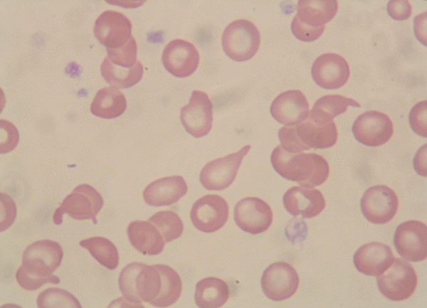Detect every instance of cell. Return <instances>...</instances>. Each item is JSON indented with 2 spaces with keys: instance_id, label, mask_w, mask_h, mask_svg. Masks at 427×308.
Masks as SVG:
<instances>
[{
  "instance_id": "obj_10",
  "label": "cell",
  "mask_w": 427,
  "mask_h": 308,
  "mask_svg": "<svg viewBox=\"0 0 427 308\" xmlns=\"http://www.w3.org/2000/svg\"><path fill=\"white\" fill-rule=\"evenodd\" d=\"M299 281V276L290 264L276 262L264 270L260 285L265 297L279 302L290 298L295 293Z\"/></svg>"
},
{
  "instance_id": "obj_40",
  "label": "cell",
  "mask_w": 427,
  "mask_h": 308,
  "mask_svg": "<svg viewBox=\"0 0 427 308\" xmlns=\"http://www.w3.org/2000/svg\"><path fill=\"white\" fill-rule=\"evenodd\" d=\"M285 234L292 244L300 243L307 238V224L302 218L295 216L286 225Z\"/></svg>"
},
{
  "instance_id": "obj_19",
  "label": "cell",
  "mask_w": 427,
  "mask_h": 308,
  "mask_svg": "<svg viewBox=\"0 0 427 308\" xmlns=\"http://www.w3.org/2000/svg\"><path fill=\"white\" fill-rule=\"evenodd\" d=\"M283 203L285 210L293 216L312 218L318 216L325 208L326 201L318 189L292 186L283 195Z\"/></svg>"
},
{
  "instance_id": "obj_1",
  "label": "cell",
  "mask_w": 427,
  "mask_h": 308,
  "mask_svg": "<svg viewBox=\"0 0 427 308\" xmlns=\"http://www.w3.org/2000/svg\"><path fill=\"white\" fill-rule=\"evenodd\" d=\"M270 162L283 178L305 188L322 184L330 173L329 164L322 156L315 153H290L280 145L273 150Z\"/></svg>"
},
{
  "instance_id": "obj_29",
  "label": "cell",
  "mask_w": 427,
  "mask_h": 308,
  "mask_svg": "<svg viewBox=\"0 0 427 308\" xmlns=\"http://www.w3.org/2000/svg\"><path fill=\"white\" fill-rule=\"evenodd\" d=\"M161 275V289L157 299L152 304L157 307H167L175 303L182 291L179 275L170 266L155 265Z\"/></svg>"
},
{
  "instance_id": "obj_36",
  "label": "cell",
  "mask_w": 427,
  "mask_h": 308,
  "mask_svg": "<svg viewBox=\"0 0 427 308\" xmlns=\"http://www.w3.org/2000/svg\"><path fill=\"white\" fill-rule=\"evenodd\" d=\"M0 153L2 154L14 150L19 141L17 128L11 122L0 120Z\"/></svg>"
},
{
  "instance_id": "obj_44",
  "label": "cell",
  "mask_w": 427,
  "mask_h": 308,
  "mask_svg": "<svg viewBox=\"0 0 427 308\" xmlns=\"http://www.w3.org/2000/svg\"><path fill=\"white\" fill-rule=\"evenodd\" d=\"M106 2L110 4L118 5L125 8H135L142 5L144 1L106 0Z\"/></svg>"
},
{
  "instance_id": "obj_39",
  "label": "cell",
  "mask_w": 427,
  "mask_h": 308,
  "mask_svg": "<svg viewBox=\"0 0 427 308\" xmlns=\"http://www.w3.org/2000/svg\"><path fill=\"white\" fill-rule=\"evenodd\" d=\"M325 26L319 28H312L302 24L296 16H294L290 28L294 36L299 41L304 42L314 41L322 34Z\"/></svg>"
},
{
  "instance_id": "obj_14",
  "label": "cell",
  "mask_w": 427,
  "mask_h": 308,
  "mask_svg": "<svg viewBox=\"0 0 427 308\" xmlns=\"http://www.w3.org/2000/svg\"><path fill=\"white\" fill-rule=\"evenodd\" d=\"M233 218L237 226L250 234L266 231L273 222L270 206L258 197H246L235 206Z\"/></svg>"
},
{
  "instance_id": "obj_24",
  "label": "cell",
  "mask_w": 427,
  "mask_h": 308,
  "mask_svg": "<svg viewBox=\"0 0 427 308\" xmlns=\"http://www.w3.org/2000/svg\"><path fill=\"white\" fill-rule=\"evenodd\" d=\"M337 9L338 3L335 0H300L295 16L302 24L319 28L331 21Z\"/></svg>"
},
{
  "instance_id": "obj_35",
  "label": "cell",
  "mask_w": 427,
  "mask_h": 308,
  "mask_svg": "<svg viewBox=\"0 0 427 308\" xmlns=\"http://www.w3.org/2000/svg\"><path fill=\"white\" fill-rule=\"evenodd\" d=\"M296 124L285 125L278 131V139L283 149L290 153H299L307 151L309 147H306L300 140L296 132Z\"/></svg>"
},
{
  "instance_id": "obj_4",
  "label": "cell",
  "mask_w": 427,
  "mask_h": 308,
  "mask_svg": "<svg viewBox=\"0 0 427 308\" xmlns=\"http://www.w3.org/2000/svg\"><path fill=\"white\" fill-rule=\"evenodd\" d=\"M104 201L101 194L92 186L83 184L77 186L62 201L53 215L56 225L63 222V214L75 220L91 219L97 223L96 216L102 209Z\"/></svg>"
},
{
  "instance_id": "obj_9",
  "label": "cell",
  "mask_w": 427,
  "mask_h": 308,
  "mask_svg": "<svg viewBox=\"0 0 427 308\" xmlns=\"http://www.w3.org/2000/svg\"><path fill=\"white\" fill-rule=\"evenodd\" d=\"M132 23L121 12L106 10L96 18L93 33L98 42L106 49H115L125 46L132 38Z\"/></svg>"
},
{
  "instance_id": "obj_6",
  "label": "cell",
  "mask_w": 427,
  "mask_h": 308,
  "mask_svg": "<svg viewBox=\"0 0 427 308\" xmlns=\"http://www.w3.org/2000/svg\"><path fill=\"white\" fill-rule=\"evenodd\" d=\"M63 250L56 241L40 240L24 250L20 266L30 276L44 278L50 277L61 265Z\"/></svg>"
},
{
  "instance_id": "obj_37",
  "label": "cell",
  "mask_w": 427,
  "mask_h": 308,
  "mask_svg": "<svg viewBox=\"0 0 427 308\" xmlns=\"http://www.w3.org/2000/svg\"><path fill=\"white\" fill-rule=\"evenodd\" d=\"M16 280L19 285L28 291H34L39 289L46 283L58 284L60 278L54 275L50 277L39 278L28 275L19 267L16 272Z\"/></svg>"
},
{
  "instance_id": "obj_31",
  "label": "cell",
  "mask_w": 427,
  "mask_h": 308,
  "mask_svg": "<svg viewBox=\"0 0 427 308\" xmlns=\"http://www.w3.org/2000/svg\"><path fill=\"white\" fill-rule=\"evenodd\" d=\"M162 234L165 243L179 238L184 230V225L177 213L172 211H160L148 218Z\"/></svg>"
},
{
  "instance_id": "obj_2",
  "label": "cell",
  "mask_w": 427,
  "mask_h": 308,
  "mask_svg": "<svg viewBox=\"0 0 427 308\" xmlns=\"http://www.w3.org/2000/svg\"><path fill=\"white\" fill-rule=\"evenodd\" d=\"M118 285L124 299L134 306L142 302L152 304L161 289V275L155 265L134 262L120 273Z\"/></svg>"
},
{
  "instance_id": "obj_20",
  "label": "cell",
  "mask_w": 427,
  "mask_h": 308,
  "mask_svg": "<svg viewBox=\"0 0 427 308\" xmlns=\"http://www.w3.org/2000/svg\"><path fill=\"white\" fill-rule=\"evenodd\" d=\"M394 259L390 246L379 242H371L357 250L353 262L359 272L368 276H377L391 265Z\"/></svg>"
},
{
  "instance_id": "obj_16",
  "label": "cell",
  "mask_w": 427,
  "mask_h": 308,
  "mask_svg": "<svg viewBox=\"0 0 427 308\" xmlns=\"http://www.w3.org/2000/svg\"><path fill=\"white\" fill-rule=\"evenodd\" d=\"M162 64L170 74L177 78L192 75L199 63V54L191 43L174 39L167 44L162 54Z\"/></svg>"
},
{
  "instance_id": "obj_28",
  "label": "cell",
  "mask_w": 427,
  "mask_h": 308,
  "mask_svg": "<svg viewBox=\"0 0 427 308\" xmlns=\"http://www.w3.org/2000/svg\"><path fill=\"white\" fill-rule=\"evenodd\" d=\"M143 65L137 60L132 68H125L113 64L106 56L100 65L103 79L112 87L125 89L138 83L143 75Z\"/></svg>"
},
{
  "instance_id": "obj_30",
  "label": "cell",
  "mask_w": 427,
  "mask_h": 308,
  "mask_svg": "<svg viewBox=\"0 0 427 308\" xmlns=\"http://www.w3.org/2000/svg\"><path fill=\"white\" fill-rule=\"evenodd\" d=\"M79 245L87 249L100 265L109 270H115L119 264V253L117 247L109 239L95 236L83 239Z\"/></svg>"
},
{
  "instance_id": "obj_34",
  "label": "cell",
  "mask_w": 427,
  "mask_h": 308,
  "mask_svg": "<svg viewBox=\"0 0 427 308\" xmlns=\"http://www.w3.org/2000/svg\"><path fill=\"white\" fill-rule=\"evenodd\" d=\"M409 125L414 133L427 137V101L417 102L410 110Z\"/></svg>"
},
{
  "instance_id": "obj_33",
  "label": "cell",
  "mask_w": 427,
  "mask_h": 308,
  "mask_svg": "<svg viewBox=\"0 0 427 308\" xmlns=\"http://www.w3.org/2000/svg\"><path fill=\"white\" fill-rule=\"evenodd\" d=\"M106 51L107 57L115 65L132 68L137 61V44L133 36L125 46L115 49H106Z\"/></svg>"
},
{
  "instance_id": "obj_18",
  "label": "cell",
  "mask_w": 427,
  "mask_h": 308,
  "mask_svg": "<svg viewBox=\"0 0 427 308\" xmlns=\"http://www.w3.org/2000/svg\"><path fill=\"white\" fill-rule=\"evenodd\" d=\"M272 117L285 125H295L307 119L309 103L305 95L299 90H290L278 95L270 107Z\"/></svg>"
},
{
  "instance_id": "obj_8",
  "label": "cell",
  "mask_w": 427,
  "mask_h": 308,
  "mask_svg": "<svg viewBox=\"0 0 427 308\" xmlns=\"http://www.w3.org/2000/svg\"><path fill=\"white\" fill-rule=\"evenodd\" d=\"M399 207V199L394 190L385 185L368 188L360 200L364 218L374 224H384L393 219Z\"/></svg>"
},
{
  "instance_id": "obj_23",
  "label": "cell",
  "mask_w": 427,
  "mask_h": 308,
  "mask_svg": "<svg viewBox=\"0 0 427 308\" xmlns=\"http://www.w3.org/2000/svg\"><path fill=\"white\" fill-rule=\"evenodd\" d=\"M295 128L301 142L310 149L330 148L337 140V129L334 121L320 124L308 117L304 122L296 124Z\"/></svg>"
},
{
  "instance_id": "obj_41",
  "label": "cell",
  "mask_w": 427,
  "mask_h": 308,
  "mask_svg": "<svg viewBox=\"0 0 427 308\" xmlns=\"http://www.w3.org/2000/svg\"><path fill=\"white\" fill-rule=\"evenodd\" d=\"M386 10L393 19L403 21L411 16L412 6L408 1L393 0L387 3Z\"/></svg>"
},
{
  "instance_id": "obj_17",
  "label": "cell",
  "mask_w": 427,
  "mask_h": 308,
  "mask_svg": "<svg viewBox=\"0 0 427 308\" xmlns=\"http://www.w3.org/2000/svg\"><path fill=\"white\" fill-rule=\"evenodd\" d=\"M311 75L318 86L334 90L342 87L347 82L350 70L348 63L342 55L327 53L315 59Z\"/></svg>"
},
{
  "instance_id": "obj_21",
  "label": "cell",
  "mask_w": 427,
  "mask_h": 308,
  "mask_svg": "<svg viewBox=\"0 0 427 308\" xmlns=\"http://www.w3.org/2000/svg\"><path fill=\"white\" fill-rule=\"evenodd\" d=\"M187 190V184L182 176H167L148 184L143 191V198L151 206H171L185 196Z\"/></svg>"
},
{
  "instance_id": "obj_5",
  "label": "cell",
  "mask_w": 427,
  "mask_h": 308,
  "mask_svg": "<svg viewBox=\"0 0 427 308\" xmlns=\"http://www.w3.org/2000/svg\"><path fill=\"white\" fill-rule=\"evenodd\" d=\"M379 292L387 299L401 302L413 294L418 278L413 266L406 260L394 258L391 265L376 276Z\"/></svg>"
},
{
  "instance_id": "obj_15",
  "label": "cell",
  "mask_w": 427,
  "mask_h": 308,
  "mask_svg": "<svg viewBox=\"0 0 427 308\" xmlns=\"http://www.w3.org/2000/svg\"><path fill=\"white\" fill-rule=\"evenodd\" d=\"M180 120L186 131L194 137L207 135L213 122V105L208 95L194 90L189 103L181 109Z\"/></svg>"
},
{
  "instance_id": "obj_11",
  "label": "cell",
  "mask_w": 427,
  "mask_h": 308,
  "mask_svg": "<svg viewBox=\"0 0 427 308\" xmlns=\"http://www.w3.org/2000/svg\"><path fill=\"white\" fill-rule=\"evenodd\" d=\"M394 245L403 258L419 262L427 257V227L424 223L410 220L399 224L394 235Z\"/></svg>"
},
{
  "instance_id": "obj_22",
  "label": "cell",
  "mask_w": 427,
  "mask_h": 308,
  "mask_svg": "<svg viewBox=\"0 0 427 308\" xmlns=\"http://www.w3.org/2000/svg\"><path fill=\"white\" fill-rule=\"evenodd\" d=\"M127 234L132 247L143 255H157L164 250L165 242L162 234L148 221H132L127 226Z\"/></svg>"
},
{
  "instance_id": "obj_25",
  "label": "cell",
  "mask_w": 427,
  "mask_h": 308,
  "mask_svg": "<svg viewBox=\"0 0 427 308\" xmlns=\"http://www.w3.org/2000/svg\"><path fill=\"white\" fill-rule=\"evenodd\" d=\"M127 109V100L119 88L110 86L98 90L90 104V112L96 117L114 119Z\"/></svg>"
},
{
  "instance_id": "obj_27",
  "label": "cell",
  "mask_w": 427,
  "mask_h": 308,
  "mask_svg": "<svg viewBox=\"0 0 427 308\" xmlns=\"http://www.w3.org/2000/svg\"><path fill=\"white\" fill-rule=\"evenodd\" d=\"M360 107V104L341 95H326L315 102L309 117L317 124H327L347 111V107Z\"/></svg>"
},
{
  "instance_id": "obj_43",
  "label": "cell",
  "mask_w": 427,
  "mask_h": 308,
  "mask_svg": "<svg viewBox=\"0 0 427 308\" xmlns=\"http://www.w3.org/2000/svg\"><path fill=\"white\" fill-rule=\"evenodd\" d=\"M413 164L418 175L426 177V144L423 145L417 151L413 157Z\"/></svg>"
},
{
  "instance_id": "obj_38",
  "label": "cell",
  "mask_w": 427,
  "mask_h": 308,
  "mask_svg": "<svg viewBox=\"0 0 427 308\" xmlns=\"http://www.w3.org/2000/svg\"><path fill=\"white\" fill-rule=\"evenodd\" d=\"M0 231H4L14 222L16 206L13 198L6 193H0Z\"/></svg>"
},
{
  "instance_id": "obj_12",
  "label": "cell",
  "mask_w": 427,
  "mask_h": 308,
  "mask_svg": "<svg viewBox=\"0 0 427 308\" xmlns=\"http://www.w3.org/2000/svg\"><path fill=\"white\" fill-rule=\"evenodd\" d=\"M352 132L359 143L368 147H378L391 139L394 124L385 113L369 110L357 117L352 124Z\"/></svg>"
},
{
  "instance_id": "obj_32",
  "label": "cell",
  "mask_w": 427,
  "mask_h": 308,
  "mask_svg": "<svg viewBox=\"0 0 427 308\" xmlns=\"http://www.w3.org/2000/svg\"><path fill=\"white\" fill-rule=\"evenodd\" d=\"M38 307H74L81 308L77 298L65 290L50 287L40 292L36 299Z\"/></svg>"
},
{
  "instance_id": "obj_26",
  "label": "cell",
  "mask_w": 427,
  "mask_h": 308,
  "mask_svg": "<svg viewBox=\"0 0 427 308\" xmlns=\"http://www.w3.org/2000/svg\"><path fill=\"white\" fill-rule=\"evenodd\" d=\"M228 284L221 279L208 277L199 280L195 287L194 300L201 308H218L228 299Z\"/></svg>"
},
{
  "instance_id": "obj_13",
  "label": "cell",
  "mask_w": 427,
  "mask_h": 308,
  "mask_svg": "<svg viewBox=\"0 0 427 308\" xmlns=\"http://www.w3.org/2000/svg\"><path fill=\"white\" fill-rule=\"evenodd\" d=\"M228 212V205L223 197L208 194L193 204L190 218L197 230L210 233L218 230L226 224Z\"/></svg>"
},
{
  "instance_id": "obj_7",
  "label": "cell",
  "mask_w": 427,
  "mask_h": 308,
  "mask_svg": "<svg viewBox=\"0 0 427 308\" xmlns=\"http://www.w3.org/2000/svg\"><path fill=\"white\" fill-rule=\"evenodd\" d=\"M251 149L247 144L238 152L212 160L204 166L199 174L201 185L209 191H222L234 181L243 157Z\"/></svg>"
},
{
  "instance_id": "obj_3",
  "label": "cell",
  "mask_w": 427,
  "mask_h": 308,
  "mask_svg": "<svg viewBox=\"0 0 427 308\" xmlns=\"http://www.w3.org/2000/svg\"><path fill=\"white\" fill-rule=\"evenodd\" d=\"M260 43V35L253 23L247 19H238L224 29L221 45L226 55L237 62L253 58Z\"/></svg>"
},
{
  "instance_id": "obj_42",
  "label": "cell",
  "mask_w": 427,
  "mask_h": 308,
  "mask_svg": "<svg viewBox=\"0 0 427 308\" xmlns=\"http://www.w3.org/2000/svg\"><path fill=\"white\" fill-rule=\"evenodd\" d=\"M413 28L416 38L426 46V11L415 16Z\"/></svg>"
}]
</instances>
